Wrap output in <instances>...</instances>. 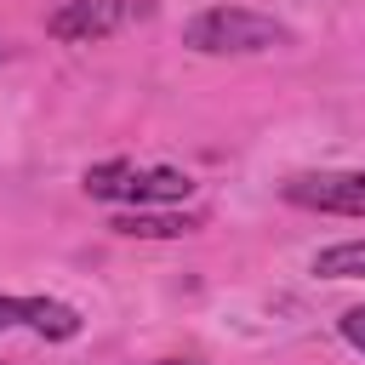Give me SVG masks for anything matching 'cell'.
<instances>
[{"mask_svg":"<svg viewBox=\"0 0 365 365\" xmlns=\"http://www.w3.org/2000/svg\"><path fill=\"white\" fill-rule=\"evenodd\" d=\"M279 194L302 211L365 217V171H302V177H285Z\"/></svg>","mask_w":365,"mask_h":365,"instance_id":"cell-3","label":"cell"},{"mask_svg":"<svg viewBox=\"0 0 365 365\" xmlns=\"http://www.w3.org/2000/svg\"><path fill=\"white\" fill-rule=\"evenodd\" d=\"M314 274L325 279H359L365 274V240H348V245H331L314 257Z\"/></svg>","mask_w":365,"mask_h":365,"instance_id":"cell-7","label":"cell"},{"mask_svg":"<svg viewBox=\"0 0 365 365\" xmlns=\"http://www.w3.org/2000/svg\"><path fill=\"white\" fill-rule=\"evenodd\" d=\"M11 325H29L46 342L80 336V314L68 302H51V297H0V331H11Z\"/></svg>","mask_w":365,"mask_h":365,"instance_id":"cell-4","label":"cell"},{"mask_svg":"<svg viewBox=\"0 0 365 365\" xmlns=\"http://www.w3.org/2000/svg\"><path fill=\"white\" fill-rule=\"evenodd\" d=\"M160 365H200V359H160Z\"/></svg>","mask_w":365,"mask_h":365,"instance_id":"cell-10","label":"cell"},{"mask_svg":"<svg viewBox=\"0 0 365 365\" xmlns=\"http://www.w3.org/2000/svg\"><path fill=\"white\" fill-rule=\"evenodd\" d=\"M120 177H125V160H108V165H91V171H86V194H91V200H114V188H120Z\"/></svg>","mask_w":365,"mask_h":365,"instance_id":"cell-8","label":"cell"},{"mask_svg":"<svg viewBox=\"0 0 365 365\" xmlns=\"http://www.w3.org/2000/svg\"><path fill=\"white\" fill-rule=\"evenodd\" d=\"M137 17H148V0H63L46 17V34L51 40H103Z\"/></svg>","mask_w":365,"mask_h":365,"instance_id":"cell-2","label":"cell"},{"mask_svg":"<svg viewBox=\"0 0 365 365\" xmlns=\"http://www.w3.org/2000/svg\"><path fill=\"white\" fill-rule=\"evenodd\" d=\"M342 342H354V348H359V354H365V302H359V308H348V314H342Z\"/></svg>","mask_w":365,"mask_h":365,"instance_id":"cell-9","label":"cell"},{"mask_svg":"<svg viewBox=\"0 0 365 365\" xmlns=\"http://www.w3.org/2000/svg\"><path fill=\"white\" fill-rule=\"evenodd\" d=\"M108 228L125 234V240H177V234H194L200 217H188V211H131V217H114Z\"/></svg>","mask_w":365,"mask_h":365,"instance_id":"cell-6","label":"cell"},{"mask_svg":"<svg viewBox=\"0 0 365 365\" xmlns=\"http://www.w3.org/2000/svg\"><path fill=\"white\" fill-rule=\"evenodd\" d=\"M188 194H194V177L188 171H171V165H148V171L125 165V177L114 188V200H131L137 211L143 205H182Z\"/></svg>","mask_w":365,"mask_h":365,"instance_id":"cell-5","label":"cell"},{"mask_svg":"<svg viewBox=\"0 0 365 365\" xmlns=\"http://www.w3.org/2000/svg\"><path fill=\"white\" fill-rule=\"evenodd\" d=\"M182 40L194 51H205V57H245V51H279V46H291V29L274 23V17H262V11H251V6H211V11L188 17Z\"/></svg>","mask_w":365,"mask_h":365,"instance_id":"cell-1","label":"cell"},{"mask_svg":"<svg viewBox=\"0 0 365 365\" xmlns=\"http://www.w3.org/2000/svg\"><path fill=\"white\" fill-rule=\"evenodd\" d=\"M0 57H6V46H0Z\"/></svg>","mask_w":365,"mask_h":365,"instance_id":"cell-11","label":"cell"}]
</instances>
